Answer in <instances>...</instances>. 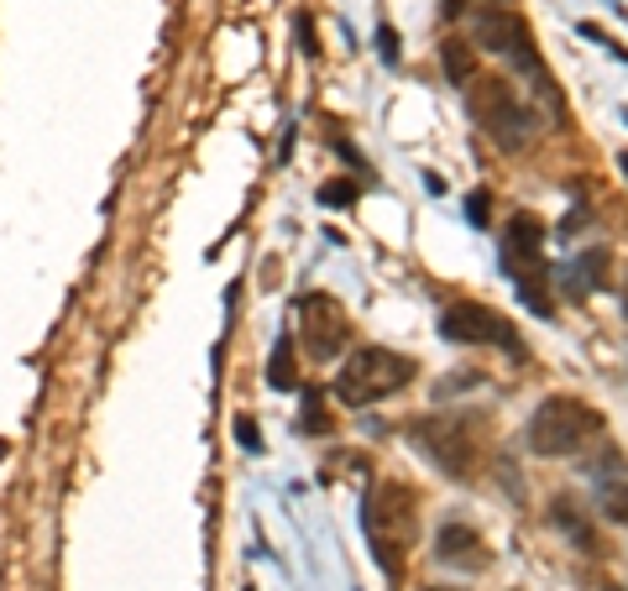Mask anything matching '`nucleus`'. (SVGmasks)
<instances>
[{"label":"nucleus","instance_id":"obj_12","mask_svg":"<svg viewBox=\"0 0 628 591\" xmlns=\"http://www.w3.org/2000/svg\"><path fill=\"white\" fill-rule=\"evenodd\" d=\"M556 523H566V529H571L581 544H592V529H586V523H581V513H577V497H556Z\"/></svg>","mask_w":628,"mask_h":591},{"label":"nucleus","instance_id":"obj_20","mask_svg":"<svg viewBox=\"0 0 628 591\" xmlns=\"http://www.w3.org/2000/svg\"><path fill=\"white\" fill-rule=\"evenodd\" d=\"M299 48L314 53V37H310V16H299Z\"/></svg>","mask_w":628,"mask_h":591},{"label":"nucleus","instance_id":"obj_11","mask_svg":"<svg viewBox=\"0 0 628 591\" xmlns=\"http://www.w3.org/2000/svg\"><path fill=\"white\" fill-rule=\"evenodd\" d=\"M293 382H299V361H293V335H283L272 356H267V387H278V393H289Z\"/></svg>","mask_w":628,"mask_h":591},{"label":"nucleus","instance_id":"obj_19","mask_svg":"<svg viewBox=\"0 0 628 591\" xmlns=\"http://www.w3.org/2000/svg\"><path fill=\"white\" fill-rule=\"evenodd\" d=\"M377 48H383V58H387V63H398V43H393V32H387V26H383V32H377Z\"/></svg>","mask_w":628,"mask_h":591},{"label":"nucleus","instance_id":"obj_14","mask_svg":"<svg viewBox=\"0 0 628 591\" xmlns=\"http://www.w3.org/2000/svg\"><path fill=\"white\" fill-rule=\"evenodd\" d=\"M603 513L613 523H628V482H618V487H607L603 493Z\"/></svg>","mask_w":628,"mask_h":591},{"label":"nucleus","instance_id":"obj_22","mask_svg":"<svg viewBox=\"0 0 628 591\" xmlns=\"http://www.w3.org/2000/svg\"><path fill=\"white\" fill-rule=\"evenodd\" d=\"M451 11H461V0H451Z\"/></svg>","mask_w":628,"mask_h":591},{"label":"nucleus","instance_id":"obj_13","mask_svg":"<svg viewBox=\"0 0 628 591\" xmlns=\"http://www.w3.org/2000/svg\"><path fill=\"white\" fill-rule=\"evenodd\" d=\"M445 69L456 84H472V53L461 48V43H445Z\"/></svg>","mask_w":628,"mask_h":591},{"label":"nucleus","instance_id":"obj_23","mask_svg":"<svg viewBox=\"0 0 628 591\" xmlns=\"http://www.w3.org/2000/svg\"><path fill=\"white\" fill-rule=\"evenodd\" d=\"M425 591H445V587H425Z\"/></svg>","mask_w":628,"mask_h":591},{"label":"nucleus","instance_id":"obj_18","mask_svg":"<svg viewBox=\"0 0 628 591\" xmlns=\"http://www.w3.org/2000/svg\"><path fill=\"white\" fill-rule=\"evenodd\" d=\"M466 215H472V225H487V194H472V199H466Z\"/></svg>","mask_w":628,"mask_h":591},{"label":"nucleus","instance_id":"obj_8","mask_svg":"<svg viewBox=\"0 0 628 591\" xmlns=\"http://www.w3.org/2000/svg\"><path fill=\"white\" fill-rule=\"evenodd\" d=\"M299 335H304V351H310L314 361H330V356L346 351L351 320H346V309H340L330 293H310V299L299 304Z\"/></svg>","mask_w":628,"mask_h":591},{"label":"nucleus","instance_id":"obj_21","mask_svg":"<svg viewBox=\"0 0 628 591\" xmlns=\"http://www.w3.org/2000/svg\"><path fill=\"white\" fill-rule=\"evenodd\" d=\"M618 167H624V178H628V152H624V158H618Z\"/></svg>","mask_w":628,"mask_h":591},{"label":"nucleus","instance_id":"obj_17","mask_svg":"<svg viewBox=\"0 0 628 591\" xmlns=\"http://www.w3.org/2000/svg\"><path fill=\"white\" fill-rule=\"evenodd\" d=\"M236 440H242L246 450H263V434H257V425H252V419H236Z\"/></svg>","mask_w":628,"mask_h":591},{"label":"nucleus","instance_id":"obj_15","mask_svg":"<svg viewBox=\"0 0 628 591\" xmlns=\"http://www.w3.org/2000/svg\"><path fill=\"white\" fill-rule=\"evenodd\" d=\"M325 429H330V414H325V403L314 398H304V434H325Z\"/></svg>","mask_w":628,"mask_h":591},{"label":"nucleus","instance_id":"obj_16","mask_svg":"<svg viewBox=\"0 0 628 591\" xmlns=\"http://www.w3.org/2000/svg\"><path fill=\"white\" fill-rule=\"evenodd\" d=\"M319 199H325V205H351V199H357V184H325Z\"/></svg>","mask_w":628,"mask_h":591},{"label":"nucleus","instance_id":"obj_6","mask_svg":"<svg viewBox=\"0 0 628 591\" xmlns=\"http://www.w3.org/2000/svg\"><path fill=\"white\" fill-rule=\"evenodd\" d=\"M409 440L430 461H435L445 476H472V461H477V425L466 414H435V419H414Z\"/></svg>","mask_w":628,"mask_h":591},{"label":"nucleus","instance_id":"obj_5","mask_svg":"<svg viewBox=\"0 0 628 591\" xmlns=\"http://www.w3.org/2000/svg\"><path fill=\"white\" fill-rule=\"evenodd\" d=\"M466 105H472L477 126H482L503 152H519V147L534 142L530 105L519 100V90H513L508 79H472V84H466Z\"/></svg>","mask_w":628,"mask_h":591},{"label":"nucleus","instance_id":"obj_4","mask_svg":"<svg viewBox=\"0 0 628 591\" xmlns=\"http://www.w3.org/2000/svg\"><path fill=\"white\" fill-rule=\"evenodd\" d=\"M414 378V356H398L387 346H357V356H346L336 378V398L351 403V408H367V403L393 398L398 387H409Z\"/></svg>","mask_w":628,"mask_h":591},{"label":"nucleus","instance_id":"obj_25","mask_svg":"<svg viewBox=\"0 0 628 591\" xmlns=\"http://www.w3.org/2000/svg\"><path fill=\"white\" fill-rule=\"evenodd\" d=\"M246 591H252V587H246Z\"/></svg>","mask_w":628,"mask_h":591},{"label":"nucleus","instance_id":"obj_1","mask_svg":"<svg viewBox=\"0 0 628 591\" xmlns=\"http://www.w3.org/2000/svg\"><path fill=\"white\" fill-rule=\"evenodd\" d=\"M362 529H367V544L377 555L387 581L404 576V560H409V544L419 534V502L404 482H377L362 502Z\"/></svg>","mask_w":628,"mask_h":591},{"label":"nucleus","instance_id":"obj_10","mask_svg":"<svg viewBox=\"0 0 628 591\" xmlns=\"http://www.w3.org/2000/svg\"><path fill=\"white\" fill-rule=\"evenodd\" d=\"M435 555L445 560V566H456V570H482L487 566L482 534H477V529H466V523H445V529H440Z\"/></svg>","mask_w":628,"mask_h":591},{"label":"nucleus","instance_id":"obj_3","mask_svg":"<svg viewBox=\"0 0 628 591\" xmlns=\"http://www.w3.org/2000/svg\"><path fill=\"white\" fill-rule=\"evenodd\" d=\"M603 434V414L586 398H571V393H556L534 408L530 419V450L534 455H577L581 445H592Z\"/></svg>","mask_w":628,"mask_h":591},{"label":"nucleus","instance_id":"obj_9","mask_svg":"<svg viewBox=\"0 0 628 591\" xmlns=\"http://www.w3.org/2000/svg\"><path fill=\"white\" fill-rule=\"evenodd\" d=\"M472 37L482 53H503V58H519V63H534V48H530V26L519 11L508 5H482L472 16Z\"/></svg>","mask_w":628,"mask_h":591},{"label":"nucleus","instance_id":"obj_7","mask_svg":"<svg viewBox=\"0 0 628 591\" xmlns=\"http://www.w3.org/2000/svg\"><path fill=\"white\" fill-rule=\"evenodd\" d=\"M440 335H445V340H461V346H498V351H508V356L524 351V346H519V331L508 325L503 314L487 304H472V299H461V304H451L440 314Z\"/></svg>","mask_w":628,"mask_h":591},{"label":"nucleus","instance_id":"obj_2","mask_svg":"<svg viewBox=\"0 0 628 591\" xmlns=\"http://www.w3.org/2000/svg\"><path fill=\"white\" fill-rule=\"evenodd\" d=\"M503 267L519 283V299L534 309V314H556V299H550V262H545V225L534 215H513L503 231Z\"/></svg>","mask_w":628,"mask_h":591},{"label":"nucleus","instance_id":"obj_24","mask_svg":"<svg viewBox=\"0 0 628 591\" xmlns=\"http://www.w3.org/2000/svg\"><path fill=\"white\" fill-rule=\"evenodd\" d=\"M624 309H628V288H624Z\"/></svg>","mask_w":628,"mask_h":591}]
</instances>
